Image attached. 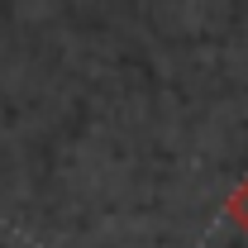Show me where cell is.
Segmentation results:
<instances>
[{"label":"cell","mask_w":248,"mask_h":248,"mask_svg":"<svg viewBox=\"0 0 248 248\" xmlns=\"http://www.w3.org/2000/svg\"><path fill=\"white\" fill-rule=\"evenodd\" d=\"M229 215H234V219H239V224L248 229V177H244V186L229 196Z\"/></svg>","instance_id":"cell-1"}]
</instances>
